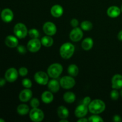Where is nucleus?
Listing matches in <instances>:
<instances>
[{
    "label": "nucleus",
    "mask_w": 122,
    "mask_h": 122,
    "mask_svg": "<svg viewBox=\"0 0 122 122\" xmlns=\"http://www.w3.org/2000/svg\"><path fill=\"white\" fill-rule=\"evenodd\" d=\"M43 30L46 35H54L57 32V27L56 25L51 21L45 23L43 26Z\"/></svg>",
    "instance_id": "obj_10"
},
{
    "label": "nucleus",
    "mask_w": 122,
    "mask_h": 122,
    "mask_svg": "<svg viewBox=\"0 0 122 122\" xmlns=\"http://www.w3.org/2000/svg\"><path fill=\"white\" fill-rule=\"evenodd\" d=\"M70 24H71V26L73 27H76L78 26L79 25V21L76 19H73L70 21Z\"/></svg>",
    "instance_id": "obj_36"
},
{
    "label": "nucleus",
    "mask_w": 122,
    "mask_h": 122,
    "mask_svg": "<svg viewBox=\"0 0 122 122\" xmlns=\"http://www.w3.org/2000/svg\"><path fill=\"white\" fill-rule=\"evenodd\" d=\"M121 11H122V7H121Z\"/></svg>",
    "instance_id": "obj_44"
},
{
    "label": "nucleus",
    "mask_w": 122,
    "mask_h": 122,
    "mask_svg": "<svg viewBox=\"0 0 122 122\" xmlns=\"http://www.w3.org/2000/svg\"><path fill=\"white\" fill-rule=\"evenodd\" d=\"M57 114L60 119H67L69 117V112L66 107L61 106L57 109Z\"/></svg>",
    "instance_id": "obj_21"
},
{
    "label": "nucleus",
    "mask_w": 122,
    "mask_h": 122,
    "mask_svg": "<svg viewBox=\"0 0 122 122\" xmlns=\"http://www.w3.org/2000/svg\"><path fill=\"white\" fill-rule=\"evenodd\" d=\"M91 102V98L89 97H85L84 98H83V101H82L83 104L86 105V106H88V107Z\"/></svg>",
    "instance_id": "obj_35"
},
{
    "label": "nucleus",
    "mask_w": 122,
    "mask_h": 122,
    "mask_svg": "<svg viewBox=\"0 0 122 122\" xmlns=\"http://www.w3.org/2000/svg\"><path fill=\"white\" fill-rule=\"evenodd\" d=\"M117 38H118V39H119V41H122V30H120V32H119V33H118Z\"/></svg>",
    "instance_id": "obj_39"
},
{
    "label": "nucleus",
    "mask_w": 122,
    "mask_h": 122,
    "mask_svg": "<svg viewBox=\"0 0 122 122\" xmlns=\"http://www.w3.org/2000/svg\"><path fill=\"white\" fill-rule=\"evenodd\" d=\"M50 12L52 16L56 18H58L60 17L63 15L64 10H63V8L62 7V6H61L60 5L56 4L51 7Z\"/></svg>",
    "instance_id": "obj_18"
},
{
    "label": "nucleus",
    "mask_w": 122,
    "mask_h": 122,
    "mask_svg": "<svg viewBox=\"0 0 122 122\" xmlns=\"http://www.w3.org/2000/svg\"><path fill=\"white\" fill-rule=\"evenodd\" d=\"M29 117L32 121L40 122L42 121L44 118V112L38 108H33L30 111Z\"/></svg>",
    "instance_id": "obj_6"
},
{
    "label": "nucleus",
    "mask_w": 122,
    "mask_h": 122,
    "mask_svg": "<svg viewBox=\"0 0 122 122\" xmlns=\"http://www.w3.org/2000/svg\"><path fill=\"white\" fill-rule=\"evenodd\" d=\"M120 95H121V97H122V89L121 90V91H120Z\"/></svg>",
    "instance_id": "obj_43"
},
{
    "label": "nucleus",
    "mask_w": 122,
    "mask_h": 122,
    "mask_svg": "<svg viewBox=\"0 0 122 122\" xmlns=\"http://www.w3.org/2000/svg\"><path fill=\"white\" fill-rule=\"evenodd\" d=\"M68 73L72 77H76L79 73V68L76 64H70L67 69Z\"/></svg>",
    "instance_id": "obj_26"
},
{
    "label": "nucleus",
    "mask_w": 122,
    "mask_h": 122,
    "mask_svg": "<svg viewBox=\"0 0 122 122\" xmlns=\"http://www.w3.org/2000/svg\"><path fill=\"white\" fill-rule=\"evenodd\" d=\"M63 99L66 102L71 104L76 100V95L72 92H67L63 95Z\"/></svg>",
    "instance_id": "obj_23"
},
{
    "label": "nucleus",
    "mask_w": 122,
    "mask_h": 122,
    "mask_svg": "<svg viewBox=\"0 0 122 122\" xmlns=\"http://www.w3.org/2000/svg\"><path fill=\"white\" fill-rule=\"evenodd\" d=\"M1 17L4 22L10 23L14 18V14L10 8H5L1 13Z\"/></svg>",
    "instance_id": "obj_12"
},
{
    "label": "nucleus",
    "mask_w": 122,
    "mask_h": 122,
    "mask_svg": "<svg viewBox=\"0 0 122 122\" xmlns=\"http://www.w3.org/2000/svg\"><path fill=\"white\" fill-rule=\"evenodd\" d=\"M112 86L113 89H119L122 88V75L116 74L112 79Z\"/></svg>",
    "instance_id": "obj_15"
},
{
    "label": "nucleus",
    "mask_w": 122,
    "mask_h": 122,
    "mask_svg": "<svg viewBox=\"0 0 122 122\" xmlns=\"http://www.w3.org/2000/svg\"><path fill=\"white\" fill-rule=\"evenodd\" d=\"M88 122H104V120L99 116L97 114L91 116L88 118Z\"/></svg>",
    "instance_id": "obj_29"
},
{
    "label": "nucleus",
    "mask_w": 122,
    "mask_h": 122,
    "mask_svg": "<svg viewBox=\"0 0 122 122\" xmlns=\"http://www.w3.org/2000/svg\"><path fill=\"white\" fill-rule=\"evenodd\" d=\"M83 33L82 29L79 27H74L70 33L69 38L73 42H79L83 38Z\"/></svg>",
    "instance_id": "obj_9"
},
{
    "label": "nucleus",
    "mask_w": 122,
    "mask_h": 122,
    "mask_svg": "<svg viewBox=\"0 0 122 122\" xmlns=\"http://www.w3.org/2000/svg\"><path fill=\"white\" fill-rule=\"evenodd\" d=\"M29 35L30 36L32 39H35V38H38L39 36V32L36 29H31L28 32Z\"/></svg>",
    "instance_id": "obj_28"
},
{
    "label": "nucleus",
    "mask_w": 122,
    "mask_h": 122,
    "mask_svg": "<svg viewBox=\"0 0 122 122\" xmlns=\"http://www.w3.org/2000/svg\"><path fill=\"white\" fill-rule=\"evenodd\" d=\"M113 121L115 122H121L122 118L120 116L115 115L113 116Z\"/></svg>",
    "instance_id": "obj_37"
},
{
    "label": "nucleus",
    "mask_w": 122,
    "mask_h": 122,
    "mask_svg": "<svg viewBox=\"0 0 122 122\" xmlns=\"http://www.w3.org/2000/svg\"><path fill=\"white\" fill-rule=\"evenodd\" d=\"M17 112L18 114L20 115H26L29 113V107L27 105L22 104L19 105L17 108Z\"/></svg>",
    "instance_id": "obj_25"
},
{
    "label": "nucleus",
    "mask_w": 122,
    "mask_h": 122,
    "mask_svg": "<svg viewBox=\"0 0 122 122\" xmlns=\"http://www.w3.org/2000/svg\"><path fill=\"white\" fill-rule=\"evenodd\" d=\"M35 81L41 85H46L49 82L48 75L44 71H39L36 73L34 75Z\"/></svg>",
    "instance_id": "obj_7"
},
{
    "label": "nucleus",
    "mask_w": 122,
    "mask_h": 122,
    "mask_svg": "<svg viewBox=\"0 0 122 122\" xmlns=\"http://www.w3.org/2000/svg\"><path fill=\"white\" fill-rule=\"evenodd\" d=\"M75 46L70 42L63 44L60 48V54L64 59H69L75 52Z\"/></svg>",
    "instance_id": "obj_2"
},
{
    "label": "nucleus",
    "mask_w": 122,
    "mask_h": 122,
    "mask_svg": "<svg viewBox=\"0 0 122 122\" xmlns=\"http://www.w3.org/2000/svg\"><path fill=\"white\" fill-rule=\"evenodd\" d=\"M14 33L16 37L19 39L25 38L28 33V30L26 25L21 23H17L14 27Z\"/></svg>",
    "instance_id": "obj_4"
},
{
    "label": "nucleus",
    "mask_w": 122,
    "mask_h": 122,
    "mask_svg": "<svg viewBox=\"0 0 122 122\" xmlns=\"http://www.w3.org/2000/svg\"><path fill=\"white\" fill-rule=\"evenodd\" d=\"M78 122H88V119H85L84 117L79 118V119L78 120Z\"/></svg>",
    "instance_id": "obj_40"
},
{
    "label": "nucleus",
    "mask_w": 122,
    "mask_h": 122,
    "mask_svg": "<svg viewBox=\"0 0 122 122\" xmlns=\"http://www.w3.org/2000/svg\"><path fill=\"white\" fill-rule=\"evenodd\" d=\"M42 43L38 38L32 39L28 42L27 44V48L29 51L31 52H36L41 48Z\"/></svg>",
    "instance_id": "obj_8"
},
{
    "label": "nucleus",
    "mask_w": 122,
    "mask_h": 122,
    "mask_svg": "<svg viewBox=\"0 0 122 122\" xmlns=\"http://www.w3.org/2000/svg\"><path fill=\"white\" fill-rule=\"evenodd\" d=\"M121 13V9L117 6L113 5L110 7L107 10V14L110 17L116 18L119 16Z\"/></svg>",
    "instance_id": "obj_17"
},
{
    "label": "nucleus",
    "mask_w": 122,
    "mask_h": 122,
    "mask_svg": "<svg viewBox=\"0 0 122 122\" xmlns=\"http://www.w3.org/2000/svg\"><path fill=\"white\" fill-rule=\"evenodd\" d=\"M39 101L36 98H32L30 101V106L32 108H38L39 106Z\"/></svg>",
    "instance_id": "obj_32"
},
{
    "label": "nucleus",
    "mask_w": 122,
    "mask_h": 122,
    "mask_svg": "<svg viewBox=\"0 0 122 122\" xmlns=\"http://www.w3.org/2000/svg\"><path fill=\"white\" fill-rule=\"evenodd\" d=\"M19 73L21 76H26L28 73V70L26 67H22L20 68L19 70Z\"/></svg>",
    "instance_id": "obj_33"
},
{
    "label": "nucleus",
    "mask_w": 122,
    "mask_h": 122,
    "mask_svg": "<svg viewBox=\"0 0 122 122\" xmlns=\"http://www.w3.org/2000/svg\"><path fill=\"white\" fill-rule=\"evenodd\" d=\"M42 101L45 104H50L54 100V95L52 94V92L45 91L41 95Z\"/></svg>",
    "instance_id": "obj_20"
},
{
    "label": "nucleus",
    "mask_w": 122,
    "mask_h": 122,
    "mask_svg": "<svg viewBox=\"0 0 122 122\" xmlns=\"http://www.w3.org/2000/svg\"><path fill=\"white\" fill-rule=\"evenodd\" d=\"M110 97L113 100H117L119 97V93L117 89H113L110 93Z\"/></svg>",
    "instance_id": "obj_31"
},
{
    "label": "nucleus",
    "mask_w": 122,
    "mask_h": 122,
    "mask_svg": "<svg viewBox=\"0 0 122 122\" xmlns=\"http://www.w3.org/2000/svg\"><path fill=\"white\" fill-rule=\"evenodd\" d=\"M0 122H5V120L2 119H0Z\"/></svg>",
    "instance_id": "obj_42"
},
{
    "label": "nucleus",
    "mask_w": 122,
    "mask_h": 122,
    "mask_svg": "<svg viewBox=\"0 0 122 122\" xmlns=\"http://www.w3.org/2000/svg\"><path fill=\"white\" fill-rule=\"evenodd\" d=\"M88 107L86 105L82 104L77 107L75 111V114L77 118L84 117L88 112Z\"/></svg>",
    "instance_id": "obj_13"
},
{
    "label": "nucleus",
    "mask_w": 122,
    "mask_h": 122,
    "mask_svg": "<svg viewBox=\"0 0 122 122\" xmlns=\"http://www.w3.org/2000/svg\"><path fill=\"white\" fill-rule=\"evenodd\" d=\"M41 43L43 46L45 47H50L53 45L54 40L51 36L46 35L45 36L42 37L41 39Z\"/></svg>",
    "instance_id": "obj_24"
},
{
    "label": "nucleus",
    "mask_w": 122,
    "mask_h": 122,
    "mask_svg": "<svg viewBox=\"0 0 122 122\" xmlns=\"http://www.w3.org/2000/svg\"><path fill=\"white\" fill-rule=\"evenodd\" d=\"M60 122H69V121L67 120L66 119H63L60 121Z\"/></svg>",
    "instance_id": "obj_41"
},
{
    "label": "nucleus",
    "mask_w": 122,
    "mask_h": 122,
    "mask_svg": "<svg viewBox=\"0 0 122 122\" xmlns=\"http://www.w3.org/2000/svg\"><path fill=\"white\" fill-rule=\"evenodd\" d=\"M93 25L91 21H88V20H85L81 23V27L82 30L85 31H89L92 29Z\"/></svg>",
    "instance_id": "obj_27"
},
{
    "label": "nucleus",
    "mask_w": 122,
    "mask_h": 122,
    "mask_svg": "<svg viewBox=\"0 0 122 122\" xmlns=\"http://www.w3.org/2000/svg\"><path fill=\"white\" fill-rule=\"evenodd\" d=\"M5 44L8 47L15 48L19 45V41L17 37L13 35H8L5 39Z\"/></svg>",
    "instance_id": "obj_16"
},
{
    "label": "nucleus",
    "mask_w": 122,
    "mask_h": 122,
    "mask_svg": "<svg viewBox=\"0 0 122 122\" xmlns=\"http://www.w3.org/2000/svg\"><path fill=\"white\" fill-rule=\"evenodd\" d=\"M63 67L59 63H53L48 67L47 73L48 76L52 79H57L62 73Z\"/></svg>",
    "instance_id": "obj_3"
},
{
    "label": "nucleus",
    "mask_w": 122,
    "mask_h": 122,
    "mask_svg": "<svg viewBox=\"0 0 122 122\" xmlns=\"http://www.w3.org/2000/svg\"><path fill=\"white\" fill-rule=\"evenodd\" d=\"M19 76V72L15 68H10L5 73V79L9 82H13L17 80Z\"/></svg>",
    "instance_id": "obj_11"
},
{
    "label": "nucleus",
    "mask_w": 122,
    "mask_h": 122,
    "mask_svg": "<svg viewBox=\"0 0 122 122\" xmlns=\"http://www.w3.org/2000/svg\"><path fill=\"white\" fill-rule=\"evenodd\" d=\"M32 95H33V93L32 91L29 88H26L20 92L19 96V100L21 102H27L32 98Z\"/></svg>",
    "instance_id": "obj_14"
},
{
    "label": "nucleus",
    "mask_w": 122,
    "mask_h": 122,
    "mask_svg": "<svg viewBox=\"0 0 122 122\" xmlns=\"http://www.w3.org/2000/svg\"><path fill=\"white\" fill-rule=\"evenodd\" d=\"M22 85L26 88H30L32 86V82L29 79H24L21 82Z\"/></svg>",
    "instance_id": "obj_30"
},
{
    "label": "nucleus",
    "mask_w": 122,
    "mask_h": 122,
    "mask_svg": "<svg viewBox=\"0 0 122 122\" xmlns=\"http://www.w3.org/2000/svg\"><path fill=\"white\" fill-rule=\"evenodd\" d=\"M106 109L104 102L101 100H94L90 102L88 106V110L94 114H98L102 113Z\"/></svg>",
    "instance_id": "obj_1"
},
{
    "label": "nucleus",
    "mask_w": 122,
    "mask_h": 122,
    "mask_svg": "<svg viewBox=\"0 0 122 122\" xmlns=\"http://www.w3.org/2000/svg\"><path fill=\"white\" fill-rule=\"evenodd\" d=\"M6 79L3 78H0V87L3 86L5 84Z\"/></svg>",
    "instance_id": "obj_38"
},
{
    "label": "nucleus",
    "mask_w": 122,
    "mask_h": 122,
    "mask_svg": "<svg viewBox=\"0 0 122 122\" xmlns=\"http://www.w3.org/2000/svg\"><path fill=\"white\" fill-rule=\"evenodd\" d=\"M60 87V82H58V81L55 79H51L48 83V88L49 90L53 93L57 92L59 91Z\"/></svg>",
    "instance_id": "obj_19"
},
{
    "label": "nucleus",
    "mask_w": 122,
    "mask_h": 122,
    "mask_svg": "<svg viewBox=\"0 0 122 122\" xmlns=\"http://www.w3.org/2000/svg\"><path fill=\"white\" fill-rule=\"evenodd\" d=\"M94 41L91 38H86L82 41V48L85 51H89L92 48Z\"/></svg>",
    "instance_id": "obj_22"
},
{
    "label": "nucleus",
    "mask_w": 122,
    "mask_h": 122,
    "mask_svg": "<svg viewBox=\"0 0 122 122\" xmlns=\"http://www.w3.org/2000/svg\"><path fill=\"white\" fill-rule=\"evenodd\" d=\"M17 50L18 52H20V54H25L26 52V51H27L26 47L24 45H18L17 46Z\"/></svg>",
    "instance_id": "obj_34"
},
{
    "label": "nucleus",
    "mask_w": 122,
    "mask_h": 122,
    "mask_svg": "<svg viewBox=\"0 0 122 122\" xmlns=\"http://www.w3.org/2000/svg\"><path fill=\"white\" fill-rule=\"evenodd\" d=\"M60 84L63 89H69L75 86L76 82L72 76H66L61 77L60 81Z\"/></svg>",
    "instance_id": "obj_5"
}]
</instances>
